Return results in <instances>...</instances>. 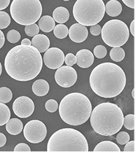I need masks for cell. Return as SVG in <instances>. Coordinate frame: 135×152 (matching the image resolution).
Instances as JSON below:
<instances>
[{
  "mask_svg": "<svg viewBox=\"0 0 135 152\" xmlns=\"http://www.w3.org/2000/svg\"><path fill=\"white\" fill-rule=\"evenodd\" d=\"M7 38L8 41L11 42V43H17L19 41H20L21 36V34L16 30H10L7 35Z\"/></svg>",
  "mask_w": 135,
  "mask_h": 152,
  "instance_id": "obj_29",
  "label": "cell"
},
{
  "mask_svg": "<svg viewBox=\"0 0 135 152\" xmlns=\"http://www.w3.org/2000/svg\"><path fill=\"white\" fill-rule=\"evenodd\" d=\"M38 26L43 32H50L54 30L55 26V22L53 17L49 15H45L39 19Z\"/></svg>",
  "mask_w": 135,
  "mask_h": 152,
  "instance_id": "obj_20",
  "label": "cell"
},
{
  "mask_svg": "<svg viewBox=\"0 0 135 152\" xmlns=\"http://www.w3.org/2000/svg\"><path fill=\"white\" fill-rule=\"evenodd\" d=\"M53 31H54V34L55 37L60 39H64L68 36V27L62 23H59L55 26Z\"/></svg>",
  "mask_w": 135,
  "mask_h": 152,
  "instance_id": "obj_24",
  "label": "cell"
},
{
  "mask_svg": "<svg viewBox=\"0 0 135 152\" xmlns=\"http://www.w3.org/2000/svg\"><path fill=\"white\" fill-rule=\"evenodd\" d=\"M11 23V18L8 13L4 11H0V29L7 28Z\"/></svg>",
  "mask_w": 135,
  "mask_h": 152,
  "instance_id": "obj_26",
  "label": "cell"
},
{
  "mask_svg": "<svg viewBox=\"0 0 135 152\" xmlns=\"http://www.w3.org/2000/svg\"><path fill=\"white\" fill-rule=\"evenodd\" d=\"M55 79L60 86L65 88H70L76 83L78 74L71 66H61L56 71Z\"/></svg>",
  "mask_w": 135,
  "mask_h": 152,
  "instance_id": "obj_10",
  "label": "cell"
},
{
  "mask_svg": "<svg viewBox=\"0 0 135 152\" xmlns=\"http://www.w3.org/2000/svg\"><path fill=\"white\" fill-rule=\"evenodd\" d=\"M10 3V0H0V10L6 9Z\"/></svg>",
  "mask_w": 135,
  "mask_h": 152,
  "instance_id": "obj_37",
  "label": "cell"
},
{
  "mask_svg": "<svg viewBox=\"0 0 135 152\" xmlns=\"http://www.w3.org/2000/svg\"><path fill=\"white\" fill-rule=\"evenodd\" d=\"M22 122L17 118L10 119L6 124V129L7 132L12 135H17L23 130Z\"/></svg>",
  "mask_w": 135,
  "mask_h": 152,
  "instance_id": "obj_18",
  "label": "cell"
},
{
  "mask_svg": "<svg viewBox=\"0 0 135 152\" xmlns=\"http://www.w3.org/2000/svg\"><path fill=\"white\" fill-rule=\"evenodd\" d=\"M65 63L67 66H73L76 64V56L72 53H68L65 56Z\"/></svg>",
  "mask_w": 135,
  "mask_h": 152,
  "instance_id": "obj_33",
  "label": "cell"
},
{
  "mask_svg": "<svg viewBox=\"0 0 135 152\" xmlns=\"http://www.w3.org/2000/svg\"><path fill=\"white\" fill-rule=\"evenodd\" d=\"M14 151H31V148L28 145L22 142L15 147Z\"/></svg>",
  "mask_w": 135,
  "mask_h": 152,
  "instance_id": "obj_34",
  "label": "cell"
},
{
  "mask_svg": "<svg viewBox=\"0 0 135 152\" xmlns=\"http://www.w3.org/2000/svg\"><path fill=\"white\" fill-rule=\"evenodd\" d=\"M13 93L10 89L7 87L0 88V103H7L12 100Z\"/></svg>",
  "mask_w": 135,
  "mask_h": 152,
  "instance_id": "obj_25",
  "label": "cell"
},
{
  "mask_svg": "<svg viewBox=\"0 0 135 152\" xmlns=\"http://www.w3.org/2000/svg\"><path fill=\"white\" fill-rule=\"evenodd\" d=\"M7 142V137L3 133L0 132V148L5 145Z\"/></svg>",
  "mask_w": 135,
  "mask_h": 152,
  "instance_id": "obj_38",
  "label": "cell"
},
{
  "mask_svg": "<svg viewBox=\"0 0 135 152\" xmlns=\"http://www.w3.org/2000/svg\"><path fill=\"white\" fill-rule=\"evenodd\" d=\"M122 1L125 5L133 9L134 8V0H122Z\"/></svg>",
  "mask_w": 135,
  "mask_h": 152,
  "instance_id": "obj_39",
  "label": "cell"
},
{
  "mask_svg": "<svg viewBox=\"0 0 135 152\" xmlns=\"http://www.w3.org/2000/svg\"><path fill=\"white\" fill-rule=\"evenodd\" d=\"M43 12L40 0H13L10 14L13 20L22 26L35 23L41 17Z\"/></svg>",
  "mask_w": 135,
  "mask_h": 152,
  "instance_id": "obj_7",
  "label": "cell"
},
{
  "mask_svg": "<svg viewBox=\"0 0 135 152\" xmlns=\"http://www.w3.org/2000/svg\"><path fill=\"white\" fill-rule=\"evenodd\" d=\"M134 141H128L124 148V151L134 152Z\"/></svg>",
  "mask_w": 135,
  "mask_h": 152,
  "instance_id": "obj_36",
  "label": "cell"
},
{
  "mask_svg": "<svg viewBox=\"0 0 135 152\" xmlns=\"http://www.w3.org/2000/svg\"><path fill=\"white\" fill-rule=\"evenodd\" d=\"M102 38L107 46L120 47L126 43L129 37V31L124 22L117 19L106 22L102 28Z\"/></svg>",
  "mask_w": 135,
  "mask_h": 152,
  "instance_id": "obj_8",
  "label": "cell"
},
{
  "mask_svg": "<svg viewBox=\"0 0 135 152\" xmlns=\"http://www.w3.org/2000/svg\"><path fill=\"white\" fill-rule=\"evenodd\" d=\"M105 12L110 17H117L122 12L123 7L117 0H110L105 6Z\"/></svg>",
  "mask_w": 135,
  "mask_h": 152,
  "instance_id": "obj_17",
  "label": "cell"
},
{
  "mask_svg": "<svg viewBox=\"0 0 135 152\" xmlns=\"http://www.w3.org/2000/svg\"><path fill=\"white\" fill-rule=\"evenodd\" d=\"M4 42H5V37H4L3 32L0 30V49L3 46Z\"/></svg>",
  "mask_w": 135,
  "mask_h": 152,
  "instance_id": "obj_40",
  "label": "cell"
},
{
  "mask_svg": "<svg viewBox=\"0 0 135 152\" xmlns=\"http://www.w3.org/2000/svg\"><path fill=\"white\" fill-rule=\"evenodd\" d=\"M11 117L10 110L4 103H0V126L6 124Z\"/></svg>",
  "mask_w": 135,
  "mask_h": 152,
  "instance_id": "obj_22",
  "label": "cell"
},
{
  "mask_svg": "<svg viewBox=\"0 0 135 152\" xmlns=\"http://www.w3.org/2000/svg\"><path fill=\"white\" fill-rule=\"evenodd\" d=\"M47 129L45 124L39 120L28 122L23 128V136L31 143H40L45 139Z\"/></svg>",
  "mask_w": 135,
  "mask_h": 152,
  "instance_id": "obj_9",
  "label": "cell"
},
{
  "mask_svg": "<svg viewBox=\"0 0 135 152\" xmlns=\"http://www.w3.org/2000/svg\"><path fill=\"white\" fill-rule=\"evenodd\" d=\"M92 105L89 98L80 93H72L62 99L59 115L65 123L70 126L83 124L90 118Z\"/></svg>",
  "mask_w": 135,
  "mask_h": 152,
  "instance_id": "obj_4",
  "label": "cell"
},
{
  "mask_svg": "<svg viewBox=\"0 0 135 152\" xmlns=\"http://www.w3.org/2000/svg\"><path fill=\"white\" fill-rule=\"evenodd\" d=\"M63 1H70V0H63Z\"/></svg>",
  "mask_w": 135,
  "mask_h": 152,
  "instance_id": "obj_45",
  "label": "cell"
},
{
  "mask_svg": "<svg viewBox=\"0 0 135 152\" xmlns=\"http://www.w3.org/2000/svg\"><path fill=\"white\" fill-rule=\"evenodd\" d=\"M94 151H117L120 152L119 147L114 142L110 141H104L100 142L96 146Z\"/></svg>",
  "mask_w": 135,
  "mask_h": 152,
  "instance_id": "obj_21",
  "label": "cell"
},
{
  "mask_svg": "<svg viewBox=\"0 0 135 152\" xmlns=\"http://www.w3.org/2000/svg\"><path fill=\"white\" fill-rule=\"evenodd\" d=\"M40 28L36 23H33L31 25L26 26L25 27V32L27 36L29 37H34L39 34Z\"/></svg>",
  "mask_w": 135,
  "mask_h": 152,
  "instance_id": "obj_28",
  "label": "cell"
},
{
  "mask_svg": "<svg viewBox=\"0 0 135 152\" xmlns=\"http://www.w3.org/2000/svg\"><path fill=\"white\" fill-rule=\"evenodd\" d=\"M72 13L80 24L94 26L98 24L105 15V4L103 0H77Z\"/></svg>",
  "mask_w": 135,
  "mask_h": 152,
  "instance_id": "obj_6",
  "label": "cell"
},
{
  "mask_svg": "<svg viewBox=\"0 0 135 152\" xmlns=\"http://www.w3.org/2000/svg\"><path fill=\"white\" fill-rule=\"evenodd\" d=\"M1 73H2V65L1 62H0V76H1Z\"/></svg>",
  "mask_w": 135,
  "mask_h": 152,
  "instance_id": "obj_43",
  "label": "cell"
},
{
  "mask_svg": "<svg viewBox=\"0 0 135 152\" xmlns=\"http://www.w3.org/2000/svg\"><path fill=\"white\" fill-rule=\"evenodd\" d=\"M90 85L100 97L112 98L117 96L125 88L126 76L119 65L102 63L93 69L90 76Z\"/></svg>",
  "mask_w": 135,
  "mask_h": 152,
  "instance_id": "obj_2",
  "label": "cell"
},
{
  "mask_svg": "<svg viewBox=\"0 0 135 152\" xmlns=\"http://www.w3.org/2000/svg\"><path fill=\"white\" fill-rule=\"evenodd\" d=\"M88 143L79 131L64 128L51 135L47 144L48 151H88Z\"/></svg>",
  "mask_w": 135,
  "mask_h": 152,
  "instance_id": "obj_5",
  "label": "cell"
},
{
  "mask_svg": "<svg viewBox=\"0 0 135 152\" xmlns=\"http://www.w3.org/2000/svg\"><path fill=\"white\" fill-rule=\"evenodd\" d=\"M132 96L133 98H134V89H133L132 91Z\"/></svg>",
  "mask_w": 135,
  "mask_h": 152,
  "instance_id": "obj_44",
  "label": "cell"
},
{
  "mask_svg": "<svg viewBox=\"0 0 135 152\" xmlns=\"http://www.w3.org/2000/svg\"><path fill=\"white\" fill-rule=\"evenodd\" d=\"M126 56L124 50L120 47H115L110 50V57L113 61L119 62L124 60Z\"/></svg>",
  "mask_w": 135,
  "mask_h": 152,
  "instance_id": "obj_23",
  "label": "cell"
},
{
  "mask_svg": "<svg viewBox=\"0 0 135 152\" xmlns=\"http://www.w3.org/2000/svg\"><path fill=\"white\" fill-rule=\"evenodd\" d=\"M31 45L39 51L40 53H44L50 46V41L46 35L45 34H37L34 36Z\"/></svg>",
  "mask_w": 135,
  "mask_h": 152,
  "instance_id": "obj_15",
  "label": "cell"
},
{
  "mask_svg": "<svg viewBox=\"0 0 135 152\" xmlns=\"http://www.w3.org/2000/svg\"><path fill=\"white\" fill-rule=\"evenodd\" d=\"M14 113L20 118L30 117L34 111L35 106L34 102L29 97L22 96L14 101L12 106Z\"/></svg>",
  "mask_w": 135,
  "mask_h": 152,
  "instance_id": "obj_11",
  "label": "cell"
},
{
  "mask_svg": "<svg viewBox=\"0 0 135 152\" xmlns=\"http://www.w3.org/2000/svg\"><path fill=\"white\" fill-rule=\"evenodd\" d=\"M58 108H59V104L54 99H49L45 103V108L48 112L54 113L58 110Z\"/></svg>",
  "mask_w": 135,
  "mask_h": 152,
  "instance_id": "obj_32",
  "label": "cell"
},
{
  "mask_svg": "<svg viewBox=\"0 0 135 152\" xmlns=\"http://www.w3.org/2000/svg\"><path fill=\"white\" fill-rule=\"evenodd\" d=\"M102 27L98 24L91 26L90 27V33L93 36H97L101 34Z\"/></svg>",
  "mask_w": 135,
  "mask_h": 152,
  "instance_id": "obj_35",
  "label": "cell"
},
{
  "mask_svg": "<svg viewBox=\"0 0 135 152\" xmlns=\"http://www.w3.org/2000/svg\"><path fill=\"white\" fill-rule=\"evenodd\" d=\"M22 45H31V41L27 39V38H25L23 39L21 42Z\"/></svg>",
  "mask_w": 135,
  "mask_h": 152,
  "instance_id": "obj_42",
  "label": "cell"
},
{
  "mask_svg": "<svg viewBox=\"0 0 135 152\" xmlns=\"http://www.w3.org/2000/svg\"><path fill=\"white\" fill-rule=\"evenodd\" d=\"M123 126L128 130H134V115L129 114L124 117Z\"/></svg>",
  "mask_w": 135,
  "mask_h": 152,
  "instance_id": "obj_27",
  "label": "cell"
},
{
  "mask_svg": "<svg viewBox=\"0 0 135 152\" xmlns=\"http://www.w3.org/2000/svg\"><path fill=\"white\" fill-rule=\"evenodd\" d=\"M70 13L68 10L63 7H57L53 12V18L59 23H64L69 20Z\"/></svg>",
  "mask_w": 135,
  "mask_h": 152,
  "instance_id": "obj_19",
  "label": "cell"
},
{
  "mask_svg": "<svg viewBox=\"0 0 135 152\" xmlns=\"http://www.w3.org/2000/svg\"><path fill=\"white\" fill-rule=\"evenodd\" d=\"M32 92L37 96H44L50 91V85L44 79H38L33 83Z\"/></svg>",
  "mask_w": 135,
  "mask_h": 152,
  "instance_id": "obj_16",
  "label": "cell"
},
{
  "mask_svg": "<svg viewBox=\"0 0 135 152\" xmlns=\"http://www.w3.org/2000/svg\"><path fill=\"white\" fill-rule=\"evenodd\" d=\"M134 26H135V22L134 20H133L131 23V25H130V32L131 33V34L133 36H134L135 34H134Z\"/></svg>",
  "mask_w": 135,
  "mask_h": 152,
  "instance_id": "obj_41",
  "label": "cell"
},
{
  "mask_svg": "<svg viewBox=\"0 0 135 152\" xmlns=\"http://www.w3.org/2000/svg\"><path fill=\"white\" fill-rule=\"evenodd\" d=\"M130 140V136L128 132L122 131L119 132L116 136V141L119 144L121 145H126Z\"/></svg>",
  "mask_w": 135,
  "mask_h": 152,
  "instance_id": "obj_31",
  "label": "cell"
},
{
  "mask_svg": "<svg viewBox=\"0 0 135 152\" xmlns=\"http://www.w3.org/2000/svg\"><path fill=\"white\" fill-rule=\"evenodd\" d=\"M65 60L64 52L58 48H51L48 49L43 55V61L48 68L57 69L63 65Z\"/></svg>",
  "mask_w": 135,
  "mask_h": 152,
  "instance_id": "obj_12",
  "label": "cell"
},
{
  "mask_svg": "<svg viewBox=\"0 0 135 152\" xmlns=\"http://www.w3.org/2000/svg\"><path fill=\"white\" fill-rule=\"evenodd\" d=\"M76 64L79 67L86 69L93 65L95 58L93 54L87 49L79 50L76 55Z\"/></svg>",
  "mask_w": 135,
  "mask_h": 152,
  "instance_id": "obj_14",
  "label": "cell"
},
{
  "mask_svg": "<svg viewBox=\"0 0 135 152\" xmlns=\"http://www.w3.org/2000/svg\"><path fill=\"white\" fill-rule=\"evenodd\" d=\"M93 53L97 58H103L107 54V50L104 46L98 45L94 48Z\"/></svg>",
  "mask_w": 135,
  "mask_h": 152,
  "instance_id": "obj_30",
  "label": "cell"
},
{
  "mask_svg": "<svg viewBox=\"0 0 135 152\" xmlns=\"http://www.w3.org/2000/svg\"><path fill=\"white\" fill-rule=\"evenodd\" d=\"M124 114L117 104L110 102L100 103L91 111L90 122L98 134L110 136L116 134L123 126Z\"/></svg>",
  "mask_w": 135,
  "mask_h": 152,
  "instance_id": "obj_3",
  "label": "cell"
},
{
  "mask_svg": "<svg viewBox=\"0 0 135 152\" xmlns=\"http://www.w3.org/2000/svg\"><path fill=\"white\" fill-rule=\"evenodd\" d=\"M40 52L31 45H18L10 50L4 59V69L10 77L18 81L36 78L43 68Z\"/></svg>",
  "mask_w": 135,
  "mask_h": 152,
  "instance_id": "obj_1",
  "label": "cell"
},
{
  "mask_svg": "<svg viewBox=\"0 0 135 152\" xmlns=\"http://www.w3.org/2000/svg\"><path fill=\"white\" fill-rule=\"evenodd\" d=\"M70 39L76 43L84 42L88 36V31L86 26L79 23H74L70 27L68 31Z\"/></svg>",
  "mask_w": 135,
  "mask_h": 152,
  "instance_id": "obj_13",
  "label": "cell"
}]
</instances>
